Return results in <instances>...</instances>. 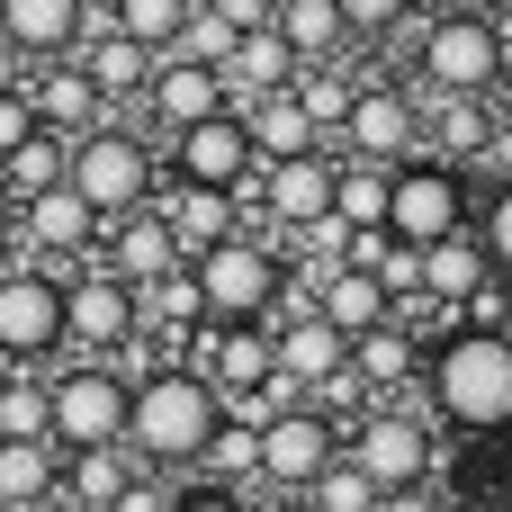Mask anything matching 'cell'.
I'll list each match as a JSON object with an SVG mask.
<instances>
[{
  "label": "cell",
  "instance_id": "obj_9",
  "mask_svg": "<svg viewBox=\"0 0 512 512\" xmlns=\"http://www.w3.org/2000/svg\"><path fill=\"white\" fill-rule=\"evenodd\" d=\"M63 360V279L36 261H0V369H54Z\"/></svg>",
  "mask_w": 512,
  "mask_h": 512
},
{
  "label": "cell",
  "instance_id": "obj_19",
  "mask_svg": "<svg viewBox=\"0 0 512 512\" xmlns=\"http://www.w3.org/2000/svg\"><path fill=\"white\" fill-rule=\"evenodd\" d=\"M423 360H432V333H414V315H396V324H378V333L351 342V369L369 378V405L423 396Z\"/></svg>",
  "mask_w": 512,
  "mask_h": 512
},
{
  "label": "cell",
  "instance_id": "obj_51",
  "mask_svg": "<svg viewBox=\"0 0 512 512\" xmlns=\"http://www.w3.org/2000/svg\"><path fill=\"white\" fill-rule=\"evenodd\" d=\"M504 495H512V477H504Z\"/></svg>",
  "mask_w": 512,
  "mask_h": 512
},
{
  "label": "cell",
  "instance_id": "obj_23",
  "mask_svg": "<svg viewBox=\"0 0 512 512\" xmlns=\"http://www.w3.org/2000/svg\"><path fill=\"white\" fill-rule=\"evenodd\" d=\"M81 18H90V0H0V36H9L27 63L81 54Z\"/></svg>",
  "mask_w": 512,
  "mask_h": 512
},
{
  "label": "cell",
  "instance_id": "obj_22",
  "mask_svg": "<svg viewBox=\"0 0 512 512\" xmlns=\"http://www.w3.org/2000/svg\"><path fill=\"white\" fill-rule=\"evenodd\" d=\"M270 351H279V387H297V396L351 369V342H342L324 315H288V324H270Z\"/></svg>",
  "mask_w": 512,
  "mask_h": 512
},
{
  "label": "cell",
  "instance_id": "obj_38",
  "mask_svg": "<svg viewBox=\"0 0 512 512\" xmlns=\"http://www.w3.org/2000/svg\"><path fill=\"white\" fill-rule=\"evenodd\" d=\"M306 504H315V512H378V486H369L351 459H333V468L306 486Z\"/></svg>",
  "mask_w": 512,
  "mask_h": 512
},
{
  "label": "cell",
  "instance_id": "obj_18",
  "mask_svg": "<svg viewBox=\"0 0 512 512\" xmlns=\"http://www.w3.org/2000/svg\"><path fill=\"white\" fill-rule=\"evenodd\" d=\"M153 216L171 225V243H180V261H198V252H216V243H234V234H252V198H234V189H198V180H162V198H153Z\"/></svg>",
  "mask_w": 512,
  "mask_h": 512
},
{
  "label": "cell",
  "instance_id": "obj_35",
  "mask_svg": "<svg viewBox=\"0 0 512 512\" xmlns=\"http://www.w3.org/2000/svg\"><path fill=\"white\" fill-rule=\"evenodd\" d=\"M189 9H207V0H108L117 36H135L144 54H171V36H180V18H189Z\"/></svg>",
  "mask_w": 512,
  "mask_h": 512
},
{
  "label": "cell",
  "instance_id": "obj_21",
  "mask_svg": "<svg viewBox=\"0 0 512 512\" xmlns=\"http://www.w3.org/2000/svg\"><path fill=\"white\" fill-rule=\"evenodd\" d=\"M99 261H108L126 288H153V279H171V270H180V243H171V225H162L153 207H135V216L99 225Z\"/></svg>",
  "mask_w": 512,
  "mask_h": 512
},
{
  "label": "cell",
  "instance_id": "obj_41",
  "mask_svg": "<svg viewBox=\"0 0 512 512\" xmlns=\"http://www.w3.org/2000/svg\"><path fill=\"white\" fill-rule=\"evenodd\" d=\"M171 495H180V477H153V468H135V477H126V495H117L108 512H171Z\"/></svg>",
  "mask_w": 512,
  "mask_h": 512
},
{
  "label": "cell",
  "instance_id": "obj_2",
  "mask_svg": "<svg viewBox=\"0 0 512 512\" xmlns=\"http://www.w3.org/2000/svg\"><path fill=\"white\" fill-rule=\"evenodd\" d=\"M216 423H225L216 387H207L189 360H162V369H144V378H135L126 450H135V468H153V477H198V459H207Z\"/></svg>",
  "mask_w": 512,
  "mask_h": 512
},
{
  "label": "cell",
  "instance_id": "obj_27",
  "mask_svg": "<svg viewBox=\"0 0 512 512\" xmlns=\"http://www.w3.org/2000/svg\"><path fill=\"white\" fill-rule=\"evenodd\" d=\"M288 81H297V54H288L279 27L234 36V54H225V108H252V99H270V90H288Z\"/></svg>",
  "mask_w": 512,
  "mask_h": 512
},
{
  "label": "cell",
  "instance_id": "obj_33",
  "mask_svg": "<svg viewBox=\"0 0 512 512\" xmlns=\"http://www.w3.org/2000/svg\"><path fill=\"white\" fill-rule=\"evenodd\" d=\"M63 180H72V144H63V135H45V126H36L18 153H0V189H9L18 207H27V198H45V189H63Z\"/></svg>",
  "mask_w": 512,
  "mask_h": 512
},
{
  "label": "cell",
  "instance_id": "obj_50",
  "mask_svg": "<svg viewBox=\"0 0 512 512\" xmlns=\"http://www.w3.org/2000/svg\"><path fill=\"white\" fill-rule=\"evenodd\" d=\"M468 512H512V495H477V504H468Z\"/></svg>",
  "mask_w": 512,
  "mask_h": 512
},
{
  "label": "cell",
  "instance_id": "obj_5",
  "mask_svg": "<svg viewBox=\"0 0 512 512\" xmlns=\"http://www.w3.org/2000/svg\"><path fill=\"white\" fill-rule=\"evenodd\" d=\"M126 405H135V378L117 360H54L45 369V432L63 459L126 450Z\"/></svg>",
  "mask_w": 512,
  "mask_h": 512
},
{
  "label": "cell",
  "instance_id": "obj_52",
  "mask_svg": "<svg viewBox=\"0 0 512 512\" xmlns=\"http://www.w3.org/2000/svg\"><path fill=\"white\" fill-rule=\"evenodd\" d=\"M0 261H9V252H0Z\"/></svg>",
  "mask_w": 512,
  "mask_h": 512
},
{
  "label": "cell",
  "instance_id": "obj_6",
  "mask_svg": "<svg viewBox=\"0 0 512 512\" xmlns=\"http://www.w3.org/2000/svg\"><path fill=\"white\" fill-rule=\"evenodd\" d=\"M342 459H351L378 495L432 486V477H441V423L423 414V396H387V405H369L360 423H342Z\"/></svg>",
  "mask_w": 512,
  "mask_h": 512
},
{
  "label": "cell",
  "instance_id": "obj_47",
  "mask_svg": "<svg viewBox=\"0 0 512 512\" xmlns=\"http://www.w3.org/2000/svg\"><path fill=\"white\" fill-rule=\"evenodd\" d=\"M252 512H315L306 495H252Z\"/></svg>",
  "mask_w": 512,
  "mask_h": 512
},
{
  "label": "cell",
  "instance_id": "obj_31",
  "mask_svg": "<svg viewBox=\"0 0 512 512\" xmlns=\"http://www.w3.org/2000/svg\"><path fill=\"white\" fill-rule=\"evenodd\" d=\"M279 36H288L297 63H351V45H360L333 0H279Z\"/></svg>",
  "mask_w": 512,
  "mask_h": 512
},
{
  "label": "cell",
  "instance_id": "obj_24",
  "mask_svg": "<svg viewBox=\"0 0 512 512\" xmlns=\"http://www.w3.org/2000/svg\"><path fill=\"white\" fill-rule=\"evenodd\" d=\"M72 63H81V72H90V90L108 99V117H135V99H144V81H153V63H162V54H144L135 36H117V27H108V36H81V54H72Z\"/></svg>",
  "mask_w": 512,
  "mask_h": 512
},
{
  "label": "cell",
  "instance_id": "obj_1",
  "mask_svg": "<svg viewBox=\"0 0 512 512\" xmlns=\"http://www.w3.org/2000/svg\"><path fill=\"white\" fill-rule=\"evenodd\" d=\"M423 414L450 423L459 441H504L512 432V333H495V324H450V333H432Z\"/></svg>",
  "mask_w": 512,
  "mask_h": 512
},
{
  "label": "cell",
  "instance_id": "obj_14",
  "mask_svg": "<svg viewBox=\"0 0 512 512\" xmlns=\"http://www.w3.org/2000/svg\"><path fill=\"white\" fill-rule=\"evenodd\" d=\"M333 459H342V423H324L306 396L279 423H261V495H306Z\"/></svg>",
  "mask_w": 512,
  "mask_h": 512
},
{
  "label": "cell",
  "instance_id": "obj_48",
  "mask_svg": "<svg viewBox=\"0 0 512 512\" xmlns=\"http://www.w3.org/2000/svg\"><path fill=\"white\" fill-rule=\"evenodd\" d=\"M9 225H18V198L0 189V252H9Z\"/></svg>",
  "mask_w": 512,
  "mask_h": 512
},
{
  "label": "cell",
  "instance_id": "obj_49",
  "mask_svg": "<svg viewBox=\"0 0 512 512\" xmlns=\"http://www.w3.org/2000/svg\"><path fill=\"white\" fill-rule=\"evenodd\" d=\"M459 9H477V18H512V0H459Z\"/></svg>",
  "mask_w": 512,
  "mask_h": 512
},
{
  "label": "cell",
  "instance_id": "obj_4",
  "mask_svg": "<svg viewBox=\"0 0 512 512\" xmlns=\"http://www.w3.org/2000/svg\"><path fill=\"white\" fill-rule=\"evenodd\" d=\"M72 198H81L99 225L153 207V198H162V144H153L135 117H108V126L72 135Z\"/></svg>",
  "mask_w": 512,
  "mask_h": 512
},
{
  "label": "cell",
  "instance_id": "obj_16",
  "mask_svg": "<svg viewBox=\"0 0 512 512\" xmlns=\"http://www.w3.org/2000/svg\"><path fill=\"white\" fill-rule=\"evenodd\" d=\"M252 171H261V162H252V135H243L234 108L162 144V180H198V189H234V198H252Z\"/></svg>",
  "mask_w": 512,
  "mask_h": 512
},
{
  "label": "cell",
  "instance_id": "obj_42",
  "mask_svg": "<svg viewBox=\"0 0 512 512\" xmlns=\"http://www.w3.org/2000/svg\"><path fill=\"white\" fill-rule=\"evenodd\" d=\"M171 512H252V495H225V486H207V477H180Z\"/></svg>",
  "mask_w": 512,
  "mask_h": 512
},
{
  "label": "cell",
  "instance_id": "obj_3",
  "mask_svg": "<svg viewBox=\"0 0 512 512\" xmlns=\"http://www.w3.org/2000/svg\"><path fill=\"white\" fill-rule=\"evenodd\" d=\"M423 99H504L512 90V36L504 18H477V9H441L414 27V72H405Z\"/></svg>",
  "mask_w": 512,
  "mask_h": 512
},
{
  "label": "cell",
  "instance_id": "obj_43",
  "mask_svg": "<svg viewBox=\"0 0 512 512\" xmlns=\"http://www.w3.org/2000/svg\"><path fill=\"white\" fill-rule=\"evenodd\" d=\"M225 18V36H252V27H279V0H207Z\"/></svg>",
  "mask_w": 512,
  "mask_h": 512
},
{
  "label": "cell",
  "instance_id": "obj_10",
  "mask_svg": "<svg viewBox=\"0 0 512 512\" xmlns=\"http://www.w3.org/2000/svg\"><path fill=\"white\" fill-rule=\"evenodd\" d=\"M333 153H342V162H378V171L414 162V153H423V90L369 72L360 99H351V117H342V135H333Z\"/></svg>",
  "mask_w": 512,
  "mask_h": 512
},
{
  "label": "cell",
  "instance_id": "obj_29",
  "mask_svg": "<svg viewBox=\"0 0 512 512\" xmlns=\"http://www.w3.org/2000/svg\"><path fill=\"white\" fill-rule=\"evenodd\" d=\"M486 279H495V261H486V243H477V225L423 252V306H441L450 324H459V306H468V297H477Z\"/></svg>",
  "mask_w": 512,
  "mask_h": 512
},
{
  "label": "cell",
  "instance_id": "obj_44",
  "mask_svg": "<svg viewBox=\"0 0 512 512\" xmlns=\"http://www.w3.org/2000/svg\"><path fill=\"white\" fill-rule=\"evenodd\" d=\"M36 135V108H27V90H0V153H18Z\"/></svg>",
  "mask_w": 512,
  "mask_h": 512
},
{
  "label": "cell",
  "instance_id": "obj_7",
  "mask_svg": "<svg viewBox=\"0 0 512 512\" xmlns=\"http://www.w3.org/2000/svg\"><path fill=\"white\" fill-rule=\"evenodd\" d=\"M189 279H198L207 324H279V297H288V252H279L270 234H234V243L198 252V261H189Z\"/></svg>",
  "mask_w": 512,
  "mask_h": 512
},
{
  "label": "cell",
  "instance_id": "obj_32",
  "mask_svg": "<svg viewBox=\"0 0 512 512\" xmlns=\"http://www.w3.org/2000/svg\"><path fill=\"white\" fill-rule=\"evenodd\" d=\"M360 81H369L360 63H297V81H288V90H297V108H306V117L324 126V144H333V135H342V117H351V99H360Z\"/></svg>",
  "mask_w": 512,
  "mask_h": 512
},
{
  "label": "cell",
  "instance_id": "obj_45",
  "mask_svg": "<svg viewBox=\"0 0 512 512\" xmlns=\"http://www.w3.org/2000/svg\"><path fill=\"white\" fill-rule=\"evenodd\" d=\"M378 512H450L441 486H396V495H378Z\"/></svg>",
  "mask_w": 512,
  "mask_h": 512
},
{
  "label": "cell",
  "instance_id": "obj_40",
  "mask_svg": "<svg viewBox=\"0 0 512 512\" xmlns=\"http://www.w3.org/2000/svg\"><path fill=\"white\" fill-rule=\"evenodd\" d=\"M477 180H486V189H512V99L495 108V135H486V153H477Z\"/></svg>",
  "mask_w": 512,
  "mask_h": 512
},
{
  "label": "cell",
  "instance_id": "obj_25",
  "mask_svg": "<svg viewBox=\"0 0 512 512\" xmlns=\"http://www.w3.org/2000/svg\"><path fill=\"white\" fill-rule=\"evenodd\" d=\"M495 108L504 99H423V153L450 162V171H477V153L495 135Z\"/></svg>",
  "mask_w": 512,
  "mask_h": 512
},
{
  "label": "cell",
  "instance_id": "obj_13",
  "mask_svg": "<svg viewBox=\"0 0 512 512\" xmlns=\"http://www.w3.org/2000/svg\"><path fill=\"white\" fill-rule=\"evenodd\" d=\"M9 252L63 279V270H81V261L99 252V216H90V207L72 198V180H63V189H45V198H27V207H18V225H9Z\"/></svg>",
  "mask_w": 512,
  "mask_h": 512
},
{
  "label": "cell",
  "instance_id": "obj_17",
  "mask_svg": "<svg viewBox=\"0 0 512 512\" xmlns=\"http://www.w3.org/2000/svg\"><path fill=\"white\" fill-rule=\"evenodd\" d=\"M180 360H189V369L216 387V405H234V396H252V387H270V378H279L270 324H198Z\"/></svg>",
  "mask_w": 512,
  "mask_h": 512
},
{
  "label": "cell",
  "instance_id": "obj_34",
  "mask_svg": "<svg viewBox=\"0 0 512 512\" xmlns=\"http://www.w3.org/2000/svg\"><path fill=\"white\" fill-rule=\"evenodd\" d=\"M0 441H54L45 432V369H0Z\"/></svg>",
  "mask_w": 512,
  "mask_h": 512
},
{
  "label": "cell",
  "instance_id": "obj_8",
  "mask_svg": "<svg viewBox=\"0 0 512 512\" xmlns=\"http://www.w3.org/2000/svg\"><path fill=\"white\" fill-rule=\"evenodd\" d=\"M468 225H477L468 171H450V162H432V153H414V162L387 171V243L432 252V243H450V234H468Z\"/></svg>",
  "mask_w": 512,
  "mask_h": 512
},
{
  "label": "cell",
  "instance_id": "obj_11",
  "mask_svg": "<svg viewBox=\"0 0 512 512\" xmlns=\"http://www.w3.org/2000/svg\"><path fill=\"white\" fill-rule=\"evenodd\" d=\"M135 342V288L90 252L81 270H63V360H117Z\"/></svg>",
  "mask_w": 512,
  "mask_h": 512
},
{
  "label": "cell",
  "instance_id": "obj_46",
  "mask_svg": "<svg viewBox=\"0 0 512 512\" xmlns=\"http://www.w3.org/2000/svg\"><path fill=\"white\" fill-rule=\"evenodd\" d=\"M27 72H36V63H27V54H18V45L0 36V90H27Z\"/></svg>",
  "mask_w": 512,
  "mask_h": 512
},
{
  "label": "cell",
  "instance_id": "obj_37",
  "mask_svg": "<svg viewBox=\"0 0 512 512\" xmlns=\"http://www.w3.org/2000/svg\"><path fill=\"white\" fill-rule=\"evenodd\" d=\"M342 9V27L360 36V45H378V36H405L414 18H423V0H333Z\"/></svg>",
  "mask_w": 512,
  "mask_h": 512
},
{
  "label": "cell",
  "instance_id": "obj_36",
  "mask_svg": "<svg viewBox=\"0 0 512 512\" xmlns=\"http://www.w3.org/2000/svg\"><path fill=\"white\" fill-rule=\"evenodd\" d=\"M333 216L387 234V171H378V162H342V171H333Z\"/></svg>",
  "mask_w": 512,
  "mask_h": 512
},
{
  "label": "cell",
  "instance_id": "obj_39",
  "mask_svg": "<svg viewBox=\"0 0 512 512\" xmlns=\"http://www.w3.org/2000/svg\"><path fill=\"white\" fill-rule=\"evenodd\" d=\"M477 243L495 261V279H512V189H477Z\"/></svg>",
  "mask_w": 512,
  "mask_h": 512
},
{
  "label": "cell",
  "instance_id": "obj_20",
  "mask_svg": "<svg viewBox=\"0 0 512 512\" xmlns=\"http://www.w3.org/2000/svg\"><path fill=\"white\" fill-rule=\"evenodd\" d=\"M27 108H36V126H45V135H63V144H72V135H90V126H108V99L90 90V72H81L72 54L27 72Z\"/></svg>",
  "mask_w": 512,
  "mask_h": 512
},
{
  "label": "cell",
  "instance_id": "obj_15",
  "mask_svg": "<svg viewBox=\"0 0 512 512\" xmlns=\"http://www.w3.org/2000/svg\"><path fill=\"white\" fill-rule=\"evenodd\" d=\"M207 117H225V72H216V63H180V54H162L153 81H144V99H135V126H144L153 144H171V135L207 126Z\"/></svg>",
  "mask_w": 512,
  "mask_h": 512
},
{
  "label": "cell",
  "instance_id": "obj_12",
  "mask_svg": "<svg viewBox=\"0 0 512 512\" xmlns=\"http://www.w3.org/2000/svg\"><path fill=\"white\" fill-rule=\"evenodd\" d=\"M333 171H342V153H333V144H324V153L261 162V171H252V216L270 225V243H288V234H306L315 216H333Z\"/></svg>",
  "mask_w": 512,
  "mask_h": 512
},
{
  "label": "cell",
  "instance_id": "obj_53",
  "mask_svg": "<svg viewBox=\"0 0 512 512\" xmlns=\"http://www.w3.org/2000/svg\"><path fill=\"white\" fill-rule=\"evenodd\" d=\"M504 36H512V27H504Z\"/></svg>",
  "mask_w": 512,
  "mask_h": 512
},
{
  "label": "cell",
  "instance_id": "obj_30",
  "mask_svg": "<svg viewBox=\"0 0 512 512\" xmlns=\"http://www.w3.org/2000/svg\"><path fill=\"white\" fill-rule=\"evenodd\" d=\"M63 504V450L54 441H0V512H54Z\"/></svg>",
  "mask_w": 512,
  "mask_h": 512
},
{
  "label": "cell",
  "instance_id": "obj_26",
  "mask_svg": "<svg viewBox=\"0 0 512 512\" xmlns=\"http://www.w3.org/2000/svg\"><path fill=\"white\" fill-rule=\"evenodd\" d=\"M315 315H324L342 342H360V333L396 324L405 306L387 297V279H378V270H333V279H315Z\"/></svg>",
  "mask_w": 512,
  "mask_h": 512
},
{
  "label": "cell",
  "instance_id": "obj_28",
  "mask_svg": "<svg viewBox=\"0 0 512 512\" xmlns=\"http://www.w3.org/2000/svg\"><path fill=\"white\" fill-rule=\"evenodd\" d=\"M243 135H252V162H297V153H324V126L297 108V90H270L252 108H234Z\"/></svg>",
  "mask_w": 512,
  "mask_h": 512
}]
</instances>
